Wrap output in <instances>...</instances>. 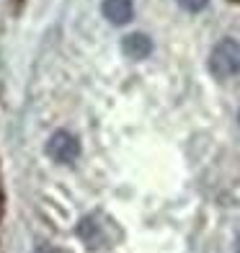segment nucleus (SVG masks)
I'll return each instance as SVG.
<instances>
[{
    "instance_id": "f257e3e1",
    "label": "nucleus",
    "mask_w": 240,
    "mask_h": 253,
    "mask_svg": "<svg viewBox=\"0 0 240 253\" xmlns=\"http://www.w3.org/2000/svg\"><path fill=\"white\" fill-rule=\"evenodd\" d=\"M209 70L217 80H227L240 73V44L235 39H222L209 54Z\"/></svg>"
},
{
    "instance_id": "f03ea898",
    "label": "nucleus",
    "mask_w": 240,
    "mask_h": 253,
    "mask_svg": "<svg viewBox=\"0 0 240 253\" xmlns=\"http://www.w3.org/2000/svg\"><path fill=\"white\" fill-rule=\"evenodd\" d=\"M47 153L52 160H57V163H75L78 155H80V142L75 140V137L70 132H54L49 137V142H47Z\"/></svg>"
},
{
    "instance_id": "7ed1b4c3",
    "label": "nucleus",
    "mask_w": 240,
    "mask_h": 253,
    "mask_svg": "<svg viewBox=\"0 0 240 253\" xmlns=\"http://www.w3.org/2000/svg\"><path fill=\"white\" fill-rule=\"evenodd\" d=\"M104 18L114 26H124L129 24L132 16H134V8H132V0H104Z\"/></svg>"
},
{
    "instance_id": "20e7f679",
    "label": "nucleus",
    "mask_w": 240,
    "mask_h": 253,
    "mask_svg": "<svg viewBox=\"0 0 240 253\" xmlns=\"http://www.w3.org/2000/svg\"><path fill=\"white\" fill-rule=\"evenodd\" d=\"M121 52L129 60H145L153 52V39L145 37V34H129V37L121 39Z\"/></svg>"
},
{
    "instance_id": "39448f33",
    "label": "nucleus",
    "mask_w": 240,
    "mask_h": 253,
    "mask_svg": "<svg viewBox=\"0 0 240 253\" xmlns=\"http://www.w3.org/2000/svg\"><path fill=\"white\" fill-rule=\"evenodd\" d=\"M207 3L209 0H178V5L184 10H189V13H199V10L207 8Z\"/></svg>"
},
{
    "instance_id": "423d86ee",
    "label": "nucleus",
    "mask_w": 240,
    "mask_h": 253,
    "mask_svg": "<svg viewBox=\"0 0 240 253\" xmlns=\"http://www.w3.org/2000/svg\"><path fill=\"white\" fill-rule=\"evenodd\" d=\"M235 253H240V238H238V243H235Z\"/></svg>"
}]
</instances>
